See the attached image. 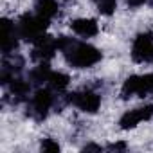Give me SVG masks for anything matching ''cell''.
Masks as SVG:
<instances>
[{"instance_id": "obj_15", "label": "cell", "mask_w": 153, "mask_h": 153, "mask_svg": "<svg viewBox=\"0 0 153 153\" xmlns=\"http://www.w3.org/2000/svg\"><path fill=\"white\" fill-rule=\"evenodd\" d=\"M40 148L43 149V151H59V144L54 140V139H42V142H40Z\"/></svg>"}, {"instance_id": "obj_7", "label": "cell", "mask_w": 153, "mask_h": 153, "mask_svg": "<svg viewBox=\"0 0 153 153\" xmlns=\"http://www.w3.org/2000/svg\"><path fill=\"white\" fill-rule=\"evenodd\" d=\"M58 38H52L49 34H43L40 40H36L33 43V51H31V58L38 63H49L54 54L58 52Z\"/></svg>"}, {"instance_id": "obj_3", "label": "cell", "mask_w": 153, "mask_h": 153, "mask_svg": "<svg viewBox=\"0 0 153 153\" xmlns=\"http://www.w3.org/2000/svg\"><path fill=\"white\" fill-rule=\"evenodd\" d=\"M47 27H49V20H45L38 13H25L16 22V29H18L20 38L24 42H29V43H34L36 40H40L45 34Z\"/></svg>"}, {"instance_id": "obj_13", "label": "cell", "mask_w": 153, "mask_h": 153, "mask_svg": "<svg viewBox=\"0 0 153 153\" xmlns=\"http://www.w3.org/2000/svg\"><path fill=\"white\" fill-rule=\"evenodd\" d=\"M68 85H70V78L67 74H63V72H51L49 81H47L45 87H49L54 94H65Z\"/></svg>"}, {"instance_id": "obj_16", "label": "cell", "mask_w": 153, "mask_h": 153, "mask_svg": "<svg viewBox=\"0 0 153 153\" xmlns=\"http://www.w3.org/2000/svg\"><path fill=\"white\" fill-rule=\"evenodd\" d=\"M106 149L108 151H124L126 149V142H114V144H110V146H106Z\"/></svg>"}, {"instance_id": "obj_8", "label": "cell", "mask_w": 153, "mask_h": 153, "mask_svg": "<svg viewBox=\"0 0 153 153\" xmlns=\"http://www.w3.org/2000/svg\"><path fill=\"white\" fill-rule=\"evenodd\" d=\"M153 119V105H144V106H137L131 108L128 112H124L119 119V128L121 130H131L137 124Z\"/></svg>"}, {"instance_id": "obj_17", "label": "cell", "mask_w": 153, "mask_h": 153, "mask_svg": "<svg viewBox=\"0 0 153 153\" xmlns=\"http://www.w3.org/2000/svg\"><path fill=\"white\" fill-rule=\"evenodd\" d=\"M148 0H126V4L130 6V7H140L142 4H146Z\"/></svg>"}, {"instance_id": "obj_9", "label": "cell", "mask_w": 153, "mask_h": 153, "mask_svg": "<svg viewBox=\"0 0 153 153\" xmlns=\"http://www.w3.org/2000/svg\"><path fill=\"white\" fill-rule=\"evenodd\" d=\"M2 38H0V45H2V56H7V54H13L16 49H18V43H20V34H18V29H16V24L7 20V18H2Z\"/></svg>"}, {"instance_id": "obj_2", "label": "cell", "mask_w": 153, "mask_h": 153, "mask_svg": "<svg viewBox=\"0 0 153 153\" xmlns=\"http://www.w3.org/2000/svg\"><path fill=\"white\" fill-rule=\"evenodd\" d=\"M54 103H56V94L49 87H38L34 94L27 99V115L33 121L42 123L54 108Z\"/></svg>"}, {"instance_id": "obj_4", "label": "cell", "mask_w": 153, "mask_h": 153, "mask_svg": "<svg viewBox=\"0 0 153 153\" xmlns=\"http://www.w3.org/2000/svg\"><path fill=\"white\" fill-rule=\"evenodd\" d=\"M153 92V72L149 74H133L124 79L121 87V97H144Z\"/></svg>"}, {"instance_id": "obj_19", "label": "cell", "mask_w": 153, "mask_h": 153, "mask_svg": "<svg viewBox=\"0 0 153 153\" xmlns=\"http://www.w3.org/2000/svg\"><path fill=\"white\" fill-rule=\"evenodd\" d=\"M148 4H149V6H151V7H153V0H148Z\"/></svg>"}, {"instance_id": "obj_6", "label": "cell", "mask_w": 153, "mask_h": 153, "mask_svg": "<svg viewBox=\"0 0 153 153\" xmlns=\"http://www.w3.org/2000/svg\"><path fill=\"white\" fill-rule=\"evenodd\" d=\"M131 59L135 63H153V33H139L131 43Z\"/></svg>"}, {"instance_id": "obj_10", "label": "cell", "mask_w": 153, "mask_h": 153, "mask_svg": "<svg viewBox=\"0 0 153 153\" xmlns=\"http://www.w3.org/2000/svg\"><path fill=\"white\" fill-rule=\"evenodd\" d=\"M70 29L81 38H92L99 33V24L94 18H76L70 22Z\"/></svg>"}, {"instance_id": "obj_12", "label": "cell", "mask_w": 153, "mask_h": 153, "mask_svg": "<svg viewBox=\"0 0 153 153\" xmlns=\"http://www.w3.org/2000/svg\"><path fill=\"white\" fill-rule=\"evenodd\" d=\"M34 13H38L40 16H43L45 20H52L58 16L59 13V6L56 0H36L34 4Z\"/></svg>"}, {"instance_id": "obj_5", "label": "cell", "mask_w": 153, "mask_h": 153, "mask_svg": "<svg viewBox=\"0 0 153 153\" xmlns=\"http://www.w3.org/2000/svg\"><path fill=\"white\" fill-rule=\"evenodd\" d=\"M68 105L76 106L78 110L85 112V114H96L101 108V94L90 87H85L81 90H74L70 94H67Z\"/></svg>"}, {"instance_id": "obj_11", "label": "cell", "mask_w": 153, "mask_h": 153, "mask_svg": "<svg viewBox=\"0 0 153 153\" xmlns=\"http://www.w3.org/2000/svg\"><path fill=\"white\" fill-rule=\"evenodd\" d=\"M51 67L49 63H38L34 68L29 70V81L33 83V87H43L49 81V76H51Z\"/></svg>"}, {"instance_id": "obj_1", "label": "cell", "mask_w": 153, "mask_h": 153, "mask_svg": "<svg viewBox=\"0 0 153 153\" xmlns=\"http://www.w3.org/2000/svg\"><path fill=\"white\" fill-rule=\"evenodd\" d=\"M58 49L72 68H90L103 59L97 47L70 36H58Z\"/></svg>"}, {"instance_id": "obj_18", "label": "cell", "mask_w": 153, "mask_h": 153, "mask_svg": "<svg viewBox=\"0 0 153 153\" xmlns=\"http://www.w3.org/2000/svg\"><path fill=\"white\" fill-rule=\"evenodd\" d=\"M83 149H85V151H101L103 148L97 146V144H87V146H83Z\"/></svg>"}, {"instance_id": "obj_14", "label": "cell", "mask_w": 153, "mask_h": 153, "mask_svg": "<svg viewBox=\"0 0 153 153\" xmlns=\"http://www.w3.org/2000/svg\"><path fill=\"white\" fill-rule=\"evenodd\" d=\"M92 2L103 16H112L117 9V0H92Z\"/></svg>"}]
</instances>
